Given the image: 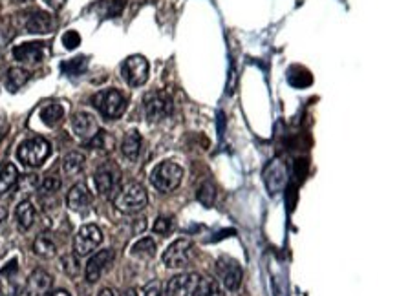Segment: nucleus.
Masks as SVG:
<instances>
[{"label":"nucleus","instance_id":"e433bc0d","mask_svg":"<svg viewBox=\"0 0 397 296\" xmlns=\"http://www.w3.org/2000/svg\"><path fill=\"white\" fill-rule=\"evenodd\" d=\"M97 296H117V295L114 289H110V287H105V289L99 291V295Z\"/></svg>","mask_w":397,"mask_h":296},{"label":"nucleus","instance_id":"dca6fc26","mask_svg":"<svg viewBox=\"0 0 397 296\" xmlns=\"http://www.w3.org/2000/svg\"><path fill=\"white\" fill-rule=\"evenodd\" d=\"M51 284H53V278L51 274H48L43 269H37L32 273V276L28 278V284H26V295L28 296H50Z\"/></svg>","mask_w":397,"mask_h":296},{"label":"nucleus","instance_id":"f704fd0d","mask_svg":"<svg viewBox=\"0 0 397 296\" xmlns=\"http://www.w3.org/2000/svg\"><path fill=\"white\" fill-rule=\"evenodd\" d=\"M8 132H10V123H8L6 115L0 114V141L8 136Z\"/></svg>","mask_w":397,"mask_h":296},{"label":"nucleus","instance_id":"c85d7f7f","mask_svg":"<svg viewBox=\"0 0 397 296\" xmlns=\"http://www.w3.org/2000/svg\"><path fill=\"white\" fill-rule=\"evenodd\" d=\"M61 265H62V271L68 274V276H77L79 271H81V267H79V260H77V254H64V256L61 258Z\"/></svg>","mask_w":397,"mask_h":296},{"label":"nucleus","instance_id":"aec40b11","mask_svg":"<svg viewBox=\"0 0 397 296\" xmlns=\"http://www.w3.org/2000/svg\"><path fill=\"white\" fill-rule=\"evenodd\" d=\"M141 136H139V132L132 130L128 132L127 136L123 137V143H121V152L123 156L127 159H130V161H136L139 156V152H141Z\"/></svg>","mask_w":397,"mask_h":296},{"label":"nucleus","instance_id":"bb28decb","mask_svg":"<svg viewBox=\"0 0 397 296\" xmlns=\"http://www.w3.org/2000/svg\"><path fill=\"white\" fill-rule=\"evenodd\" d=\"M156 254V243L152 238H141L132 245V256L152 258Z\"/></svg>","mask_w":397,"mask_h":296},{"label":"nucleus","instance_id":"c9c22d12","mask_svg":"<svg viewBox=\"0 0 397 296\" xmlns=\"http://www.w3.org/2000/svg\"><path fill=\"white\" fill-rule=\"evenodd\" d=\"M45 2H46V5L53 11L62 10V5L67 4V0H45Z\"/></svg>","mask_w":397,"mask_h":296},{"label":"nucleus","instance_id":"9d476101","mask_svg":"<svg viewBox=\"0 0 397 296\" xmlns=\"http://www.w3.org/2000/svg\"><path fill=\"white\" fill-rule=\"evenodd\" d=\"M200 280H202V276L198 273L176 274L174 278L169 280L165 296H196Z\"/></svg>","mask_w":397,"mask_h":296},{"label":"nucleus","instance_id":"5701e85b","mask_svg":"<svg viewBox=\"0 0 397 296\" xmlns=\"http://www.w3.org/2000/svg\"><path fill=\"white\" fill-rule=\"evenodd\" d=\"M19 170L13 163H6L0 170V194H8L13 186L17 185Z\"/></svg>","mask_w":397,"mask_h":296},{"label":"nucleus","instance_id":"6ab92c4d","mask_svg":"<svg viewBox=\"0 0 397 296\" xmlns=\"http://www.w3.org/2000/svg\"><path fill=\"white\" fill-rule=\"evenodd\" d=\"M15 219H17V225L23 230H28L34 227L35 219H37V210H35L34 203L29 199H23L19 203L17 208H15Z\"/></svg>","mask_w":397,"mask_h":296},{"label":"nucleus","instance_id":"b1692460","mask_svg":"<svg viewBox=\"0 0 397 296\" xmlns=\"http://www.w3.org/2000/svg\"><path fill=\"white\" fill-rule=\"evenodd\" d=\"M62 117H64V108H62L61 104L50 103L40 110V119H43V123H45L46 126H51V128L59 125Z\"/></svg>","mask_w":397,"mask_h":296},{"label":"nucleus","instance_id":"a19ab883","mask_svg":"<svg viewBox=\"0 0 397 296\" xmlns=\"http://www.w3.org/2000/svg\"><path fill=\"white\" fill-rule=\"evenodd\" d=\"M17 2H21V4H28V2H32V0H17Z\"/></svg>","mask_w":397,"mask_h":296},{"label":"nucleus","instance_id":"a878e982","mask_svg":"<svg viewBox=\"0 0 397 296\" xmlns=\"http://www.w3.org/2000/svg\"><path fill=\"white\" fill-rule=\"evenodd\" d=\"M196 296H226V295H224L221 285L218 284L215 278H202L200 280L198 291H196Z\"/></svg>","mask_w":397,"mask_h":296},{"label":"nucleus","instance_id":"423d86ee","mask_svg":"<svg viewBox=\"0 0 397 296\" xmlns=\"http://www.w3.org/2000/svg\"><path fill=\"white\" fill-rule=\"evenodd\" d=\"M149 60L143 55H130L121 66L123 79L127 81L128 86L138 88L143 86L147 79H149Z\"/></svg>","mask_w":397,"mask_h":296},{"label":"nucleus","instance_id":"58836bf2","mask_svg":"<svg viewBox=\"0 0 397 296\" xmlns=\"http://www.w3.org/2000/svg\"><path fill=\"white\" fill-rule=\"evenodd\" d=\"M121 296H138V291L136 289H128V291H125Z\"/></svg>","mask_w":397,"mask_h":296},{"label":"nucleus","instance_id":"1a4fd4ad","mask_svg":"<svg viewBox=\"0 0 397 296\" xmlns=\"http://www.w3.org/2000/svg\"><path fill=\"white\" fill-rule=\"evenodd\" d=\"M191 256H193V241L180 238L167 247V251L163 252V263L169 269H182L187 265Z\"/></svg>","mask_w":397,"mask_h":296},{"label":"nucleus","instance_id":"c756f323","mask_svg":"<svg viewBox=\"0 0 397 296\" xmlns=\"http://www.w3.org/2000/svg\"><path fill=\"white\" fill-rule=\"evenodd\" d=\"M62 71H67V73H79V71H83L84 68H86V59L84 57H77V59H72L68 60V62H64V64L61 66Z\"/></svg>","mask_w":397,"mask_h":296},{"label":"nucleus","instance_id":"f03ea898","mask_svg":"<svg viewBox=\"0 0 397 296\" xmlns=\"http://www.w3.org/2000/svg\"><path fill=\"white\" fill-rule=\"evenodd\" d=\"M92 104L99 110V114L106 119H117L127 110V97L119 90H101L92 97Z\"/></svg>","mask_w":397,"mask_h":296},{"label":"nucleus","instance_id":"72a5a7b5","mask_svg":"<svg viewBox=\"0 0 397 296\" xmlns=\"http://www.w3.org/2000/svg\"><path fill=\"white\" fill-rule=\"evenodd\" d=\"M143 296H161L160 282H150L149 285H145Z\"/></svg>","mask_w":397,"mask_h":296},{"label":"nucleus","instance_id":"7ed1b4c3","mask_svg":"<svg viewBox=\"0 0 397 296\" xmlns=\"http://www.w3.org/2000/svg\"><path fill=\"white\" fill-rule=\"evenodd\" d=\"M183 180V169L174 161H163L150 172V183L160 192L176 190Z\"/></svg>","mask_w":397,"mask_h":296},{"label":"nucleus","instance_id":"412c9836","mask_svg":"<svg viewBox=\"0 0 397 296\" xmlns=\"http://www.w3.org/2000/svg\"><path fill=\"white\" fill-rule=\"evenodd\" d=\"M34 252L39 258L50 260L57 254V243L50 234H39L34 241Z\"/></svg>","mask_w":397,"mask_h":296},{"label":"nucleus","instance_id":"2eb2a0df","mask_svg":"<svg viewBox=\"0 0 397 296\" xmlns=\"http://www.w3.org/2000/svg\"><path fill=\"white\" fill-rule=\"evenodd\" d=\"M67 205L70 210L73 212L83 214L86 212L92 205V194H90L88 186L84 185V183H77V185H73L70 188L67 196Z\"/></svg>","mask_w":397,"mask_h":296},{"label":"nucleus","instance_id":"20e7f679","mask_svg":"<svg viewBox=\"0 0 397 296\" xmlns=\"http://www.w3.org/2000/svg\"><path fill=\"white\" fill-rule=\"evenodd\" d=\"M51 145L43 137H32L24 141L17 150V158L26 166H40L46 159L50 158Z\"/></svg>","mask_w":397,"mask_h":296},{"label":"nucleus","instance_id":"9b49d317","mask_svg":"<svg viewBox=\"0 0 397 296\" xmlns=\"http://www.w3.org/2000/svg\"><path fill=\"white\" fill-rule=\"evenodd\" d=\"M216 274L227 291H237L242 284V269L237 262L227 258H220L216 262Z\"/></svg>","mask_w":397,"mask_h":296},{"label":"nucleus","instance_id":"2f4dec72","mask_svg":"<svg viewBox=\"0 0 397 296\" xmlns=\"http://www.w3.org/2000/svg\"><path fill=\"white\" fill-rule=\"evenodd\" d=\"M198 199L204 205H210V203L215 201V186L210 185V183H205L198 192Z\"/></svg>","mask_w":397,"mask_h":296},{"label":"nucleus","instance_id":"4468645a","mask_svg":"<svg viewBox=\"0 0 397 296\" xmlns=\"http://www.w3.org/2000/svg\"><path fill=\"white\" fill-rule=\"evenodd\" d=\"M72 130L79 139L90 141L99 132V126H97V121H95L92 114H88V112H77V114L72 115Z\"/></svg>","mask_w":397,"mask_h":296},{"label":"nucleus","instance_id":"ddd939ff","mask_svg":"<svg viewBox=\"0 0 397 296\" xmlns=\"http://www.w3.org/2000/svg\"><path fill=\"white\" fill-rule=\"evenodd\" d=\"M24 27L28 33H35V35H46V33H51L57 27L56 18L46 13V11L35 10L32 13L26 15V21H24Z\"/></svg>","mask_w":397,"mask_h":296},{"label":"nucleus","instance_id":"0eeeda50","mask_svg":"<svg viewBox=\"0 0 397 296\" xmlns=\"http://www.w3.org/2000/svg\"><path fill=\"white\" fill-rule=\"evenodd\" d=\"M101 241H103V232L97 225H83L73 238V251L77 256H88L101 245Z\"/></svg>","mask_w":397,"mask_h":296},{"label":"nucleus","instance_id":"f8f14e48","mask_svg":"<svg viewBox=\"0 0 397 296\" xmlns=\"http://www.w3.org/2000/svg\"><path fill=\"white\" fill-rule=\"evenodd\" d=\"M114 256H116V254H114L112 249L95 252L94 256L88 260V263H86V269H84V278H86V282H88V284L99 282L103 273H105L106 269L112 265V262H114Z\"/></svg>","mask_w":397,"mask_h":296},{"label":"nucleus","instance_id":"4be33fe9","mask_svg":"<svg viewBox=\"0 0 397 296\" xmlns=\"http://www.w3.org/2000/svg\"><path fill=\"white\" fill-rule=\"evenodd\" d=\"M84 163H86V159L81 152H70L64 156L62 159V172L68 175V177H73V175H77L83 172Z\"/></svg>","mask_w":397,"mask_h":296},{"label":"nucleus","instance_id":"7c9ffc66","mask_svg":"<svg viewBox=\"0 0 397 296\" xmlns=\"http://www.w3.org/2000/svg\"><path fill=\"white\" fill-rule=\"evenodd\" d=\"M174 230V219L172 218H158L154 221V232H158V234H169V232H172Z\"/></svg>","mask_w":397,"mask_h":296},{"label":"nucleus","instance_id":"473e14b6","mask_svg":"<svg viewBox=\"0 0 397 296\" xmlns=\"http://www.w3.org/2000/svg\"><path fill=\"white\" fill-rule=\"evenodd\" d=\"M62 42H64V46H67L68 49H73L81 44V37H79L77 32H67L64 37H62Z\"/></svg>","mask_w":397,"mask_h":296},{"label":"nucleus","instance_id":"f257e3e1","mask_svg":"<svg viewBox=\"0 0 397 296\" xmlns=\"http://www.w3.org/2000/svg\"><path fill=\"white\" fill-rule=\"evenodd\" d=\"M149 203V196L145 190L143 185L139 183H128L117 192V196L114 197V205L119 212L123 214H136L141 212Z\"/></svg>","mask_w":397,"mask_h":296},{"label":"nucleus","instance_id":"6e6552de","mask_svg":"<svg viewBox=\"0 0 397 296\" xmlns=\"http://www.w3.org/2000/svg\"><path fill=\"white\" fill-rule=\"evenodd\" d=\"M143 108L149 121H161L172 112V97L167 92L156 90L149 92L143 99Z\"/></svg>","mask_w":397,"mask_h":296},{"label":"nucleus","instance_id":"a211bd4d","mask_svg":"<svg viewBox=\"0 0 397 296\" xmlns=\"http://www.w3.org/2000/svg\"><path fill=\"white\" fill-rule=\"evenodd\" d=\"M286 175L287 170L286 166H284V163H280L278 159L273 161V163L267 166V170H265V183L269 186V190H280L284 183H286Z\"/></svg>","mask_w":397,"mask_h":296},{"label":"nucleus","instance_id":"ea45409f","mask_svg":"<svg viewBox=\"0 0 397 296\" xmlns=\"http://www.w3.org/2000/svg\"><path fill=\"white\" fill-rule=\"evenodd\" d=\"M4 218H6V210L0 207V225H2V221H4Z\"/></svg>","mask_w":397,"mask_h":296},{"label":"nucleus","instance_id":"39448f33","mask_svg":"<svg viewBox=\"0 0 397 296\" xmlns=\"http://www.w3.org/2000/svg\"><path fill=\"white\" fill-rule=\"evenodd\" d=\"M95 188L101 196L114 197L117 196V192L121 190V170L117 169L114 163H103L99 169L95 170L94 175Z\"/></svg>","mask_w":397,"mask_h":296},{"label":"nucleus","instance_id":"f3484780","mask_svg":"<svg viewBox=\"0 0 397 296\" xmlns=\"http://www.w3.org/2000/svg\"><path fill=\"white\" fill-rule=\"evenodd\" d=\"M13 57L19 62H26V64H37L45 57V44L40 42H26L13 48Z\"/></svg>","mask_w":397,"mask_h":296},{"label":"nucleus","instance_id":"393cba45","mask_svg":"<svg viewBox=\"0 0 397 296\" xmlns=\"http://www.w3.org/2000/svg\"><path fill=\"white\" fill-rule=\"evenodd\" d=\"M29 81V71L24 68H10L6 75V86L10 92H17Z\"/></svg>","mask_w":397,"mask_h":296},{"label":"nucleus","instance_id":"4c0bfd02","mask_svg":"<svg viewBox=\"0 0 397 296\" xmlns=\"http://www.w3.org/2000/svg\"><path fill=\"white\" fill-rule=\"evenodd\" d=\"M50 296H72L68 291H62V289H59V291H56V293H51Z\"/></svg>","mask_w":397,"mask_h":296},{"label":"nucleus","instance_id":"cd10ccee","mask_svg":"<svg viewBox=\"0 0 397 296\" xmlns=\"http://www.w3.org/2000/svg\"><path fill=\"white\" fill-rule=\"evenodd\" d=\"M61 186H62L61 177H57V175L50 174V175H46L45 180L40 181L39 190L43 192V194H56V192L59 190Z\"/></svg>","mask_w":397,"mask_h":296}]
</instances>
